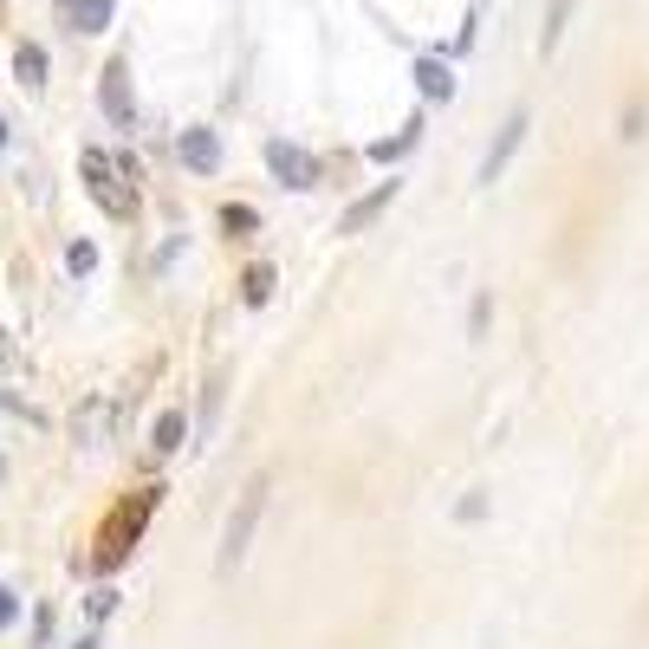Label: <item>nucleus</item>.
Returning <instances> with one entry per match:
<instances>
[{"instance_id": "7", "label": "nucleus", "mask_w": 649, "mask_h": 649, "mask_svg": "<svg viewBox=\"0 0 649 649\" xmlns=\"http://www.w3.org/2000/svg\"><path fill=\"white\" fill-rule=\"evenodd\" d=\"M183 163H189L195 176H208V169L222 163V144H215V130H208V124H195V130H183Z\"/></svg>"}, {"instance_id": "10", "label": "nucleus", "mask_w": 649, "mask_h": 649, "mask_svg": "<svg viewBox=\"0 0 649 649\" xmlns=\"http://www.w3.org/2000/svg\"><path fill=\"white\" fill-rule=\"evenodd\" d=\"M183 429H189V422H183V410H163V416H156V429H150V449H156V455L183 449Z\"/></svg>"}, {"instance_id": "14", "label": "nucleus", "mask_w": 649, "mask_h": 649, "mask_svg": "<svg viewBox=\"0 0 649 649\" xmlns=\"http://www.w3.org/2000/svg\"><path fill=\"white\" fill-rule=\"evenodd\" d=\"M98 422H111V416H105V403L91 396V403L78 410V442H91V435H98Z\"/></svg>"}, {"instance_id": "8", "label": "nucleus", "mask_w": 649, "mask_h": 649, "mask_svg": "<svg viewBox=\"0 0 649 649\" xmlns=\"http://www.w3.org/2000/svg\"><path fill=\"white\" fill-rule=\"evenodd\" d=\"M59 7H66L72 33H105L111 27V0H59Z\"/></svg>"}, {"instance_id": "15", "label": "nucleus", "mask_w": 649, "mask_h": 649, "mask_svg": "<svg viewBox=\"0 0 649 649\" xmlns=\"http://www.w3.org/2000/svg\"><path fill=\"white\" fill-rule=\"evenodd\" d=\"M267 299H273V273L254 267V273H247V306H267Z\"/></svg>"}, {"instance_id": "4", "label": "nucleus", "mask_w": 649, "mask_h": 649, "mask_svg": "<svg viewBox=\"0 0 649 649\" xmlns=\"http://www.w3.org/2000/svg\"><path fill=\"white\" fill-rule=\"evenodd\" d=\"M267 169L286 183V189H312V183H318V163H312L299 144H286V137H273L267 144Z\"/></svg>"}, {"instance_id": "6", "label": "nucleus", "mask_w": 649, "mask_h": 649, "mask_svg": "<svg viewBox=\"0 0 649 649\" xmlns=\"http://www.w3.org/2000/svg\"><path fill=\"white\" fill-rule=\"evenodd\" d=\"M520 137H527V117H507L494 137V150H488V163H481V183H500V169H507V156L520 150Z\"/></svg>"}, {"instance_id": "13", "label": "nucleus", "mask_w": 649, "mask_h": 649, "mask_svg": "<svg viewBox=\"0 0 649 649\" xmlns=\"http://www.w3.org/2000/svg\"><path fill=\"white\" fill-rule=\"evenodd\" d=\"M66 267H72V279H85V273L98 267V247H91V240H72V254H66Z\"/></svg>"}, {"instance_id": "18", "label": "nucleus", "mask_w": 649, "mask_h": 649, "mask_svg": "<svg viewBox=\"0 0 649 649\" xmlns=\"http://www.w3.org/2000/svg\"><path fill=\"white\" fill-rule=\"evenodd\" d=\"M0 481H7V455H0Z\"/></svg>"}, {"instance_id": "1", "label": "nucleus", "mask_w": 649, "mask_h": 649, "mask_svg": "<svg viewBox=\"0 0 649 649\" xmlns=\"http://www.w3.org/2000/svg\"><path fill=\"white\" fill-rule=\"evenodd\" d=\"M78 169H85V189H91V201H98L111 222H130V215H137V189L124 183V163H111L105 150H85V156H78Z\"/></svg>"}, {"instance_id": "16", "label": "nucleus", "mask_w": 649, "mask_h": 649, "mask_svg": "<svg viewBox=\"0 0 649 649\" xmlns=\"http://www.w3.org/2000/svg\"><path fill=\"white\" fill-rule=\"evenodd\" d=\"M13 617H20V598H13V591H0V630H7Z\"/></svg>"}, {"instance_id": "5", "label": "nucleus", "mask_w": 649, "mask_h": 649, "mask_svg": "<svg viewBox=\"0 0 649 649\" xmlns=\"http://www.w3.org/2000/svg\"><path fill=\"white\" fill-rule=\"evenodd\" d=\"M98 105H105V117H111L117 130H130V124H137V105H130V72H124V59H111V66H105V78H98Z\"/></svg>"}, {"instance_id": "2", "label": "nucleus", "mask_w": 649, "mask_h": 649, "mask_svg": "<svg viewBox=\"0 0 649 649\" xmlns=\"http://www.w3.org/2000/svg\"><path fill=\"white\" fill-rule=\"evenodd\" d=\"M156 500H163V488H144V494H137V500H130V507H124V513L111 520V527H105V539H98V566H105V572L130 559V545H137V533H144V520L156 513Z\"/></svg>"}, {"instance_id": "9", "label": "nucleus", "mask_w": 649, "mask_h": 649, "mask_svg": "<svg viewBox=\"0 0 649 649\" xmlns=\"http://www.w3.org/2000/svg\"><path fill=\"white\" fill-rule=\"evenodd\" d=\"M13 72H20V85H27V91H39V85H46V52H39L33 39H20V46H13Z\"/></svg>"}, {"instance_id": "3", "label": "nucleus", "mask_w": 649, "mask_h": 649, "mask_svg": "<svg viewBox=\"0 0 649 649\" xmlns=\"http://www.w3.org/2000/svg\"><path fill=\"white\" fill-rule=\"evenodd\" d=\"M260 507H267V481H247L240 500H234V513H228V533H222V572H234V566L247 559L254 527H260Z\"/></svg>"}, {"instance_id": "11", "label": "nucleus", "mask_w": 649, "mask_h": 649, "mask_svg": "<svg viewBox=\"0 0 649 649\" xmlns=\"http://www.w3.org/2000/svg\"><path fill=\"white\" fill-rule=\"evenodd\" d=\"M416 78H422V91H429V98H449V91H455V78H449V66H442V59H422Z\"/></svg>"}, {"instance_id": "17", "label": "nucleus", "mask_w": 649, "mask_h": 649, "mask_svg": "<svg viewBox=\"0 0 649 649\" xmlns=\"http://www.w3.org/2000/svg\"><path fill=\"white\" fill-rule=\"evenodd\" d=\"M0 144H7V117H0Z\"/></svg>"}, {"instance_id": "12", "label": "nucleus", "mask_w": 649, "mask_h": 649, "mask_svg": "<svg viewBox=\"0 0 649 649\" xmlns=\"http://www.w3.org/2000/svg\"><path fill=\"white\" fill-rule=\"evenodd\" d=\"M566 13H572V0H552V7H545V33H539L545 52H559V39H566Z\"/></svg>"}]
</instances>
